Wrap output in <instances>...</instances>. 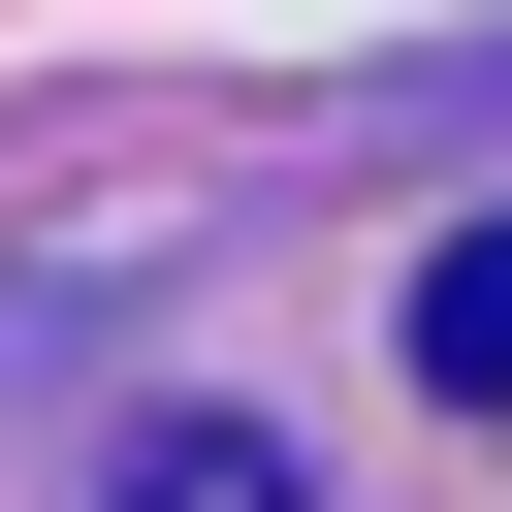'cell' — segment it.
I'll use <instances>...</instances> for the list:
<instances>
[{"label":"cell","instance_id":"1","mask_svg":"<svg viewBox=\"0 0 512 512\" xmlns=\"http://www.w3.org/2000/svg\"><path fill=\"white\" fill-rule=\"evenodd\" d=\"M416 384H448V416L512 384V224H448V256H416Z\"/></svg>","mask_w":512,"mask_h":512},{"label":"cell","instance_id":"2","mask_svg":"<svg viewBox=\"0 0 512 512\" xmlns=\"http://www.w3.org/2000/svg\"><path fill=\"white\" fill-rule=\"evenodd\" d=\"M128 512H256V480H224V448H192V480H128Z\"/></svg>","mask_w":512,"mask_h":512}]
</instances>
